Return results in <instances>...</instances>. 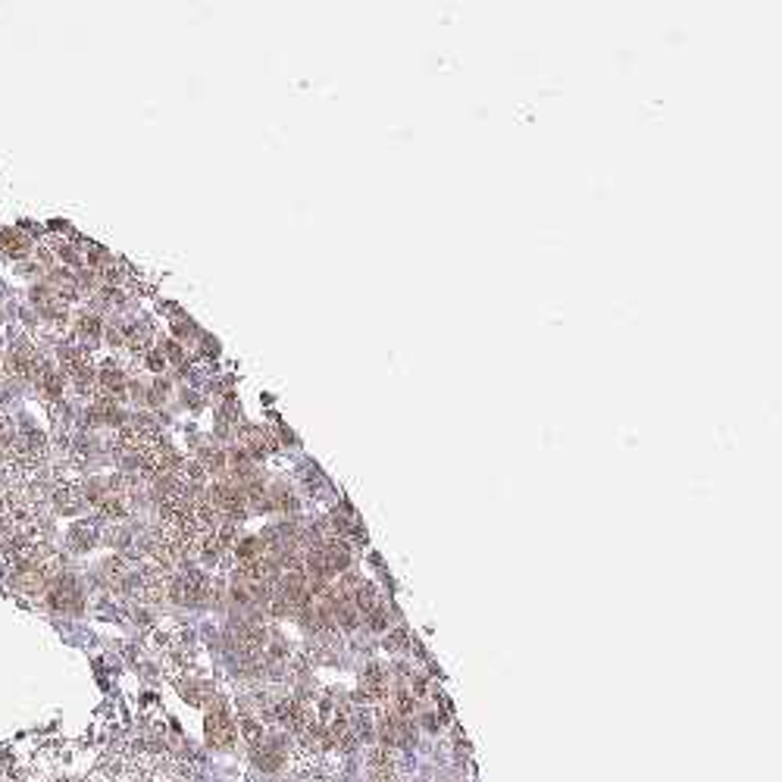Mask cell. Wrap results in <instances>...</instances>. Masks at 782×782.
Returning a JSON list of instances; mask_svg holds the SVG:
<instances>
[{
    "label": "cell",
    "instance_id": "3",
    "mask_svg": "<svg viewBox=\"0 0 782 782\" xmlns=\"http://www.w3.org/2000/svg\"><path fill=\"white\" fill-rule=\"evenodd\" d=\"M0 248L10 254V257H26L29 254V238L22 232H16V229H4V232H0Z\"/></svg>",
    "mask_w": 782,
    "mask_h": 782
},
{
    "label": "cell",
    "instance_id": "2",
    "mask_svg": "<svg viewBox=\"0 0 782 782\" xmlns=\"http://www.w3.org/2000/svg\"><path fill=\"white\" fill-rule=\"evenodd\" d=\"M79 601H81L79 586L69 576H56L51 586H47V604H51L54 611H76Z\"/></svg>",
    "mask_w": 782,
    "mask_h": 782
},
{
    "label": "cell",
    "instance_id": "1",
    "mask_svg": "<svg viewBox=\"0 0 782 782\" xmlns=\"http://www.w3.org/2000/svg\"><path fill=\"white\" fill-rule=\"evenodd\" d=\"M204 729H207V742L213 748H232L235 745L238 729H235V720H232V713H229V707L222 701H216L207 711V723H204Z\"/></svg>",
    "mask_w": 782,
    "mask_h": 782
},
{
    "label": "cell",
    "instance_id": "4",
    "mask_svg": "<svg viewBox=\"0 0 782 782\" xmlns=\"http://www.w3.org/2000/svg\"><path fill=\"white\" fill-rule=\"evenodd\" d=\"M76 332L85 341H97V339H101V332H104V323L94 316V313H81V316L76 319Z\"/></svg>",
    "mask_w": 782,
    "mask_h": 782
}]
</instances>
